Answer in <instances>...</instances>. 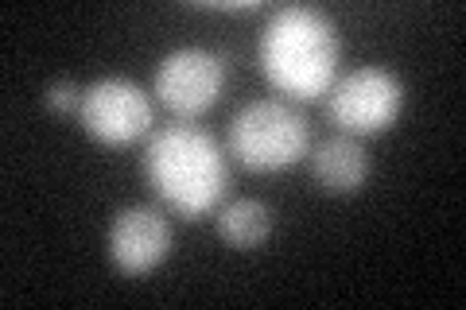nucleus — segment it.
Here are the masks:
<instances>
[{"label": "nucleus", "mask_w": 466, "mask_h": 310, "mask_svg": "<svg viewBox=\"0 0 466 310\" xmlns=\"http://www.w3.org/2000/svg\"><path fill=\"white\" fill-rule=\"evenodd\" d=\"M342 63V39L327 12L308 5H288L272 12L257 43V66L265 82L284 101H315L323 97Z\"/></svg>", "instance_id": "1"}, {"label": "nucleus", "mask_w": 466, "mask_h": 310, "mask_svg": "<svg viewBox=\"0 0 466 310\" xmlns=\"http://www.w3.org/2000/svg\"><path fill=\"white\" fill-rule=\"evenodd\" d=\"M144 179L167 210L195 221L218 210V202L229 186V167L226 152L207 128L191 121H175L148 136Z\"/></svg>", "instance_id": "2"}, {"label": "nucleus", "mask_w": 466, "mask_h": 310, "mask_svg": "<svg viewBox=\"0 0 466 310\" xmlns=\"http://www.w3.org/2000/svg\"><path fill=\"white\" fill-rule=\"evenodd\" d=\"M226 147L245 171L276 175L311 152V125L284 97H257L233 113Z\"/></svg>", "instance_id": "3"}, {"label": "nucleus", "mask_w": 466, "mask_h": 310, "mask_svg": "<svg viewBox=\"0 0 466 310\" xmlns=\"http://www.w3.org/2000/svg\"><path fill=\"white\" fill-rule=\"evenodd\" d=\"M404 82L389 66H358L327 90V121L342 136H377L400 121Z\"/></svg>", "instance_id": "4"}, {"label": "nucleus", "mask_w": 466, "mask_h": 310, "mask_svg": "<svg viewBox=\"0 0 466 310\" xmlns=\"http://www.w3.org/2000/svg\"><path fill=\"white\" fill-rule=\"evenodd\" d=\"M152 90L159 105L175 113L179 121L210 113L226 90V55L202 51V47H179L159 58Z\"/></svg>", "instance_id": "5"}, {"label": "nucleus", "mask_w": 466, "mask_h": 310, "mask_svg": "<svg viewBox=\"0 0 466 310\" xmlns=\"http://www.w3.org/2000/svg\"><path fill=\"white\" fill-rule=\"evenodd\" d=\"M78 125L106 147H128L152 128V101L128 78H97L82 90Z\"/></svg>", "instance_id": "6"}, {"label": "nucleus", "mask_w": 466, "mask_h": 310, "mask_svg": "<svg viewBox=\"0 0 466 310\" xmlns=\"http://www.w3.org/2000/svg\"><path fill=\"white\" fill-rule=\"evenodd\" d=\"M109 260L125 275H148L171 256V221L156 205H125L106 233Z\"/></svg>", "instance_id": "7"}, {"label": "nucleus", "mask_w": 466, "mask_h": 310, "mask_svg": "<svg viewBox=\"0 0 466 310\" xmlns=\"http://www.w3.org/2000/svg\"><path fill=\"white\" fill-rule=\"evenodd\" d=\"M311 155V179L319 183L323 195L334 198H346V195H358L370 179V152L361 147V140L354 136H334L327 144H319Z\"/></svg>", "instance_id": "8"}, {"label": "nucleus", "mask_w": 466, "mask_h": 310, "mask_svg": "<svg viewBox=\"0 0 466 310\" xmlns=\"http://www.w3.org/2000/svg\"><path fill=\"white\" fill-rule=\"evenodd\" d=\"M272 205H265L260 198H233L218 210V237H222L229 248H260L268 237H272Z\"/></svg>", "instance_id": "9"}, {"label": "nucleus", "mask_w": 466, "mask_h": 310, "mask_svg": "<svg viewBox=\"0 0 466 310\" xmlns=\"http://www.w3.org/2000/svg\"><path fill=\"white\" fill-rule=\"evenodd\" d=\"M43 105H47L51 113H78L82 105V90H78V82H51L47 90H43Z\"/></svg>", "instance_id": "10"}]
</instances>
